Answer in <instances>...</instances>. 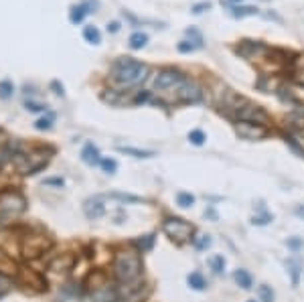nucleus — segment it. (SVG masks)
<instances>
[{"label": "nucleus", "mask_w": 304, "mask_h": 302, "mask_svg": "<svg viewBox=\"0 0 304 302\" xmlns=\"http://www.w3.org/2000/svg\"><path fill=\"white\" fill-rule=\"evenodd\" d=\"M148 75V65L130 59V57H122L114 63L112 67V81L118 83L120 88H134V85H140Z\"/></svg>", "instance_id": "1"}, {"label": "nucleus", "mask_w": 304, "mask_h": 302, "mask_svg": "<svg viewBox=\"0 0 304 302\" xmlns=\"http://www.w3.org/2000/svg\"><path fill=\"white\" fill-rule=\"evenodd\" d=\"M114 274L120 282H134L142 274V260L136 252H120L114 257Z\"/></svg>", "instance_id": "2"}, {"label": "nucleus", "mask_w": 304, "mask_h": 302, "mask_svg": "<svg viewBox=\"0 0 304 302\" xmlns=\"http://www.w3.org/2000/svg\"><path fill=\"white\" fill-rule=\"evenodd\" d=\"M25 211V199L18 193H4L0 195V225L12 221Z\"/></svg>", "instance_id": "3"}, {"label": "nucleus", "mask_w": 304, "mask_h": 302, "mask_svg": "<svg viewBox=\"0 0 304 302\" xmlns=\"http://www.w3.org/2000/svg\"><path fill=\"white\" fill-rule=\"evenodd\" d=\"M172 92V100L170 101H179V103H199L203 100V90L201 85H197L191 79H185L183 83H179Z\"/></svg>", "instance_id": "4"}, {"label": "nucleus", "mask_w": 304, "mask_h": 302, "mask_svg": "<svg viewBox=\"0 0 304 302\" xmlns=\"http://www.w3.org/2000/svg\"><path fill=\"white\" fill-rule=\"evenodd\" d=\"M233 116L237 122H250V124H268L270 116L264 107L253 105V103H244V105H235L233 107Z\"/></svg>", "instance_id": "5"}, {"label": "nucleus", "mask_w": 304, "mask_h": 302, "mask_svg": "<svg viewBox=\"0 0 304 302\" xmlns=\"http://www.w3.org/2000/svg\"><path fill=\"white\" fill-rule=\"evenodd\" d=\"M162 229H164V233L170 237V240H175V242H179V244L189 242L191 235H193V231H195V227H193L189 221L179 219V217L166 219V221L162 223Z\"/></svg>", "instance_id": "6"}, {"label": "nucleus", "mask_w": 304, "mask_h": 302, "mask_svg": "<svg viewBox=\"0 0 304 302\" xmlns=\"http://www.w3.org/2000/svg\"><path fill=\"white\" fill-rule=\"evenodd\" d=\"M47 162H49V156H47V152H43V150H37V152L27 154V156L18 154V158H16V166L23 175H35V172L41 170Z\"/></svg>", "instance_id": "7"}, {"label": "nucleus", "mask_w": 304, "mask_h": 302, "mask_svg": "<svg viewBox=\"0 0 304 302\" xmlns=\"http://www.w3.org/2000/svg\"><path fill=\"white\" fill-rule=\"evenodd\" d=\"M187 77L181 73V71H177V69H164V71H160L158 75H156V79H154V88L158 90V92H170V90H175L179 83H183Z\"/></svg>", "instance_id": "8"}, {"label": "nucleus", "mask_w": 304, "mask_h": 302, "mask_svg": "<svg viewBox=\"0 0 304 302\" xmlns=\"http://www.w3.org/2000/svg\"><path fill=\"white\" fill-rule=\"evenodd\" d=\"M235 130H237V134H240L244 140H259V138H264L268 134L266 126H262V124H250V122H237Z\"/></svg>", "instance_id": "9"}, {"label": "nucleus", "mask_w": 304, "mask_h": 302, "mask_svg": "<svg viewBox=\"0 0 304 302\" xmlns=\"http://www.w3.org/2000/svg\"><path fill=\"white\" fill-rule=\"evenodd\" d=\"M49 248V240H45V237H41V235H31L25 240L23 244V252L25 255H39L43 253Z\"/></svg>", "instance_id": "10"}, {"label": "nucleus", "mask_w": 304, "mask_h": 302, "mask_svg": "<svg viewBox=\"0 0 304 302\" xmlns=\"http://www.w3.org/2000/svg\"><path fill=\"white\" fill-rule=\"evenodd\" d=\"M96 6H98V2H96V0H83L81 4H75V6L71 8V14H69L71 23H73V25H79L81 20L85 18V14L96 12Z\"/></svg>", "instance_id": "11"}, {"label": "nucleus", "mask_w": 304, "mask_h": 302, "mask_svg": "<svg viewBox=\"0 0 304 302\" xmlns=\"http://www.w3.org/2000/svg\"><path fill=\"white\" fill-rule=\"evenodd\" d=\"M83 211H85V217L88 219H100V217L105 215V205H103L101 197H94V199L85 201Z\"/></svg>", "instance_id": "12"}, {"label": "nucleus", "mask_w": 304, "mask_h": 302, "mask_svg": "<svg viewBox=\"0 0 304 302\" xmlns=\"http://www.w3.org/2000/svg\"><path fill=\"white\" fill-rule=\"evenodd\" d=\"M96 302H116V290L110 284H100L92 292Z\"/></svg>", "instance_id": "13"}, {"label": "nucleus", "mask_w": 304, "mask_h": 302, "mask_svg": "<svg viewBox=\"0 0 304 302\" xmlns=\"http://www.w3.org/2000/svg\"><path fill=\"white\" fill-rule=\"evenodd\" d=\"M81 158H83L85 164H90V166L101 162V158H100V150H98V146H94L92 142L83 146V150H81Z\"/></svg>", "instance_id": "14"}, {"label": "nucleus", "mask_w": 304, "mask_h": 302, "mask_svg": "<svg viewBox=\"0 0 304 302\" xmlns=\"http://www.w3.org/2000/svg\"><path fill=\"white\" fill-rule=\"evenodd\" d=\"M116 150H118V152H122V154L134 156V158H152L156 154L154 150H140V148H132V146H118Z\"/></svg>", "instance_id": "15"}, {"label": "nucleus", "mask_w": 304, "mask_h": 302, "mask_svg": "<svg viewBox=\"0 0 304 302\" xmlns=\"http://www.w3.org/2000/svg\"><path fill=\"white\" fill-rule=\"evenodd\" d=\"M71 266H73V255H63V257H57V260L51 262L53 272H67V270H71Z\"/></svg>", "instance_id": "16"}, {"label": "nucleus", "mask_w": 304, "mask_h": 302, "mask_svg": "<svg viewBox=\"0 0 304 302\" xmlns=\"http://www.w3.org/2000/svg\"><path fill=\"white\" fill-rule=\"evenodd\" d=\"M233 280L237 282V286H242L244 290H250L252 288V274L248 270H235Z\"/></svg>", "instance_id": "17"}, {"label": "nucleus", "mask_w": 304, "mask_h": 302, "mask_svg": "<svg viewBox=\"0 0 304 302\" xmlns=\"http://www.w3.org/2000/svg\"><path fill=\"white\" fill-rule=\"evenodd\" d=\"M187 282H189V286H191L193 290H205V288H207V280L203 278L201 272H193V274H189Z\"/></svg>", "instance_id": "18"}, {"label": "nucleus", "mask_w": 304, "mask_h": 302, "mask_svg": "<svg viewBox=\"0 0 304 302\" xmlns=\"http://www.w3.org/2000/svg\"><path fill=\"white\" fill-rule=\"evenodd\" d=\"M146 43H148V37L142 31H136V33H132V37H130V47H132L134 51L146 47Z\"/></svg>", "instance_id": "19"}, {"label": "nucleus", "mask_w": 304, "mask_h": 302, "mask_svg": "<svg viewBox=\"0 0 304 302\" xmlns=\"http://www.w3.org/2000/svg\"><path fill=\"white\" fill-rule=\"evenodd\" d=\"M83 39L88 41V43H92V45H100L101 35H100V31H98L94 25H90V27H85V29H83Z\"/></svg>", "instance_id": "20"}, {"label": "nucleus", "mask_w": 304, "mask_h": 302, "mask_svg": "<svg viewBox=\"0 0 304 302\" xmlns=\"http://www.w3.org/2000/svg\"><path fill=\"white\" fill-rule=\"evenodd\" d=\"M12 94H14V83L10 79L0 81V100H10Z\"/></svg>", "instance_id": "21"}, {"label": "nucleus", "mask_w": 304, "mask_h": 302, "mask_svg": "<svg viewBox=\"0 0 304 302\" xmlns=\"http://www.w3.org/2000/svg\"><path fill=\"white\" fill-rule=\"evenodd\" d=\"M209 268L215 274H223L225 272V260H223V255H213V257H209Z\"/></svg>", "instance_id": "22"}, {"label": "nucleus", "mask_w": 304, "mask_h": 302, "mask_svg": "<svg viewBox=\"0 0 304 302\" xmlns=\"http://www.w3.org/2000/svg\"><path fill=\"white\" fill-rule=\"evenodd\" d=\"M231 14H233L235 18H244V16L257 14V8H255V6H233V8H231Z\"/></svg>", "instance_id": "23"}, {"label": "nucleus", "mask_w": 304, "mask_h": 302, "mask_svg": "<svg viewBox=\"0 0 304 302\" xmlns=\"http://www.w3.org/2000/svg\"><path fill=\"white\" fill-rule=\"evenodd\" d=\"M286 266H288V270L292 274V284L296 286L298 284V274H300V260L298 257H290V260L286 262Z\"/></svg>", "instance_id": "24"}, {"label": "nucleus", "mask_w": 304, "mask_h": 302, "mask_svg": "<svg viewBox=\"0 0 304 302\" xmlns=\"http://www.w3.org/2000/svg\"><path fill=\"white\" fill-rule=\"evenodd\" d=\"M290 124L294 126V128H298V130H304V107L302 110H296L294 114H290Z\"/></svg>", "instance_id": "25"}, {"label": "nucleus", "mask_w": 304, "mask_h": 302, "mask_svg": "<svg viewBox=\"0 0 304 302\" xmlns=\"http://www.w3.org/2000/svg\"><path fill=\"white\" fill-rule=\"evenodd\" d=\"M257 294H259V300H262V302H274V290L268 286V284H262V286H259L257 288Z\"/></svg>", "instance_id": "26"}, {"label": "nucleus", "mask_w": 304, "mask_h": 302, "mask_svg": "<svg viewBox=\"0 0 304 302\" xmlns=\"http://www.w3.org/2000/svg\"><path fill=\"white\" fill-rule=\"evenodd\" d=\"M53 122H55V116L49 112L45 118H41V120L35 122V128H37V130H49V128L53 126Z\"/></svg>", "instance_id": "27"}, {"label": "nucleus", "mask_w": 304, "mask_h": 302, "mask_svg": "<svg viewBox=\"0 0 304 302\" xmlns=\"http://www.w3.org/2000/svg\"><path fill=\"white\" fill-rule=\"evenodd\" d=\"M100 166L103 168V172H107V175H114V172L118 170V162L114 158H101Z\"/></svg>", "instance_id": "28"}, {"label": "nucleus", "mask_w": 304, "mask_h": 302, "mask_svg": "<svg viewBox=\"0 0 304 302\" xmlns=\"http://www.w3.org/2000/svg\"><path fill=\"white\" fill-rule=\"evenodd\" d=\"M177 203L187 209V207H193L195 205V197L191 195V193H179V195H177Z\"/></svg>", "instance_id": "29"}, {"label": "nucleus", "mask_w": 304, "mask_h": 302, "mask_svg": "<svg viewBox=\"0 0 304 302\" xmlns=\"http://www.w3.org/2000/svg\"><path fill=\"white\" fill-rule=\"evenodd\" d=\"M152 244H154V235H144L142 240H136V246L142 250V252H148L152 248Z\"/></svg>", "instance_id": "30"}, {"label": "nucleus", "mask_w": 304, "mask_h": 302, "mask_svg": "<svg viewBox=\"0 0 304 302\" xmlns=\"http://www.w3.org/2000/svg\"><path fill=\"white\" fill-rule=\"evenodd\" d=\"M189 140H191L195 146H201V144L205 142V134H203L201 130H193V132H189Z\"/></svg>", "instance_id": "31"}, {"label": "nucleus", "mask_w": 304, "mask_h": 302, "mask_svg": "<svg viewBox=\"0 0 304 302\" xmlns=\"http://www.w3.org/2000/svg\"><path fill=\"white\" fill-rule=\"evenodd\" d=\"M25 107H27V110H31V112H45V110H47V105H45V103L31 101V100L25 101Z\"/></svg>", "instance_id": "32"}, {"label": "nucleus", "mask_w": 304, "mask_h": 302, "mask_svg": "<svg viewBox=\"0 0 304 302\" xmlns=\"http://www.w3.org/2000/svg\"><path fill=\"white\" fill-rule=\"evenodd\" d=\"M270 221H272V215H270V213L253 215V219H252V223H253V225H266V223H270Z\"/></svg>", "instance_id": "33"}, {"label": "nucleus", "mask_w": 304, "mask_h": 302, "mask_svg": "<svg viewBox=\"0 0 304 302\" xmlns=\"http://www.w3.org/2000/svg\"><path fill=\"white\" fill-rule=\"evenodd\" d=\"M211 237L209 235H201L199 237V240H195V248H197V250H207V248H211Z\"/></svg>", "instance_id": "34"}, {"label": "nucleus", "mask_w": 304, "mask_h": 302, "mask_svg": "<svg viewBox=\"0 0 304 302\" xmlns=\"http://www.w3.org/2000/svg\"><path fill=\"white\" fill-rule=\"evenodd\" d=\"M195 49H199V47L193 45V43H189V41L179 43V51H181V53H189V51H195Z\"/></svg>", "instance_id": "35"}, {"label": "nucleus", "mask_w": 304, "mask_h": 302, "mask_svg": "<svg viewBox=\"0 0 304 302\" xmlns=\"http://www.w3.org/2000/svg\"><path fill=\"white\" fill-rule=\"evenodd\" d=\"M114 199H120V201H130V203H138L140 199L138 197H132V195H122V193H114V195H110Z\"/></svg>", "instance_id": "36"}, {"label": "nucleus", "mask_w": 304, "mask_h": 302, "mask_svg": "<svg viewBox=\"0 0 304 302\" xmlns=\"http://www.w3.org/2000/svg\"><path fill=\"white\" fill-rule=\"evenodd\" d=\"M43 185H53V187H63V185H65V181H63L61 177H51V179H45V181H43Z\"/></svg>", "instance_id": "37"}, {"label": "nucleus", "mask_w": 304, "mask_h": 302, "mask_svg": "<svg viewBox=\"0 0 304 302\" xmlns=\"http://www.w3.org/2000/svg\"><path fill=\"white\" fill-rule=\"evenodd\" d=\"M209 8H211V2H199V4L193 6V12L195 14H201L203 10H209Z\"/></svg>", "instance_id": "38"}, {"label": "nucleus", "mask_w": 304, "mask_h": 302, "mask_svg": "<svg viewBox=\"0 0 304 302\" xmlns=\"http://www.w3.org/2000/svg\"><path fill=\"white\" fill-rule=\"evenodd\" d=\"M10 158V150L8 148H2V150H0V168H2L4 166V162Z\"/></svg>", "instance_id": "39"}, {"label": "nucleus", "mask_w": 304, "mask_h": 302, "mask_svg": "<svg viewBox=\"0 0 304 302\" xmlns=\"http://www.w3.org/2000/svg\"><path fill=\"white\" fill-rule=\"evenodd\" d=\"M120 29V23H110V25H107V31H110V33H116Z\"/></svg>", "instance_id": "40"}, {"label": "nucleus", "mask_w": 304, "mask_h": 302, "mask_svg": "<svg viewBox=\"0 0 304 302\" xmlns=\"http://www.w3.org/2000/svg\"><path fill=\"white\" fill-rule=\"evenodd\" d=\"M51 85H53V88H55V90H57V92H55V94H59V96H63V85H61V88H59V81H53V83H51Z\"/></svg>", "instance_id": "41"}, {"label": "nucleus", "mask_w": 304, "mask_h": 302, "mask_svg": "<svg viewBox=\"0 0 304 302\" xmlns=\"http://www.w3.org/2000/svg\"><path fill=\"white\" fill-rule=\"evenodd\" d=\"M294 213H296V215H298V217H302V219H304V205H298V207H296V211H294Z\"/></svg>", "instance_id": "42"}, {"label": "nucleus", "mask_w": 304, "mask_h": 302, "mask_svg": "<svg viewBox=\"0 0 304 302\" xmlns=\"http://www.w3.org/2000/svg\"><path fill=\"white\" fill-rule=\"evenodd\" d=\"M288 246H290V248H300V246H302V242H300V240H290V242H288Z\"/></svg>", "instance_id": "43"}, {"label": "nucleus", "mask_w": 304, "mask_h": 302, "mask_svg": "<svg viewBox=\"0 0 304 302\" xmlns=\"http://www.w3.org/2000/svg\"><path fill=\"white\" fill-rule=\"evenodd\" d=\"M4 284H6V278H4L2 274H0V286H4Z\"/></svg>", "instance_id": "44"}, {"label": "nucleus", "mask_w": 304, "mask_h": 302, "mask_svg": "<svg viewBox=\"0 0 304 302\" xmlns=\"http://www.w3.org/2000/svg\"><path fill=\"white\" fill-rule=\"evenodd\" d=\"M298 136H300V138H304V130H298ZM300 142L304 144V140H300Z\"/></svg>", "instance_id": "45"}, {"label": "nucleus", "mask_w": 304, "mask_h": 302, "mask_svg": "<svg viewBox=\"0 0 304 302\" xmlns=\"http://www.w3.org/2000/svg\"><path fill=\"white\" fill-rule=\"evenodd\" d=\"M248 302H255V300H248Z\"/></svg>", "instance_id": "46"}, {"label": "nucleus", "mask_w": 304, "mask_h": 302, "mask_svg": "<svg viewBox=\"0 0 304 302\" xmlns=\"http://www.w3.org/2000/svg\"><path fill=\"white\" fill-rule=\"evenodd\" d=\"M231 2H235V0H231Z\"/></svg>", "instance_id": "47"}]
</instances>
